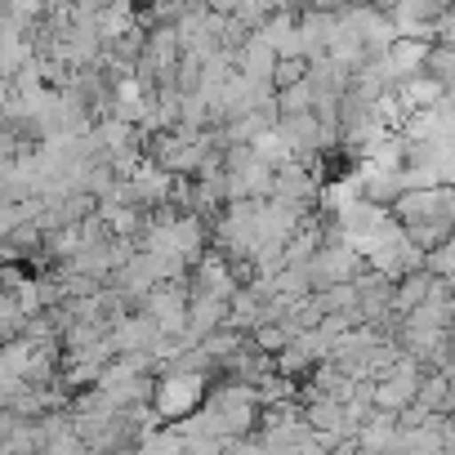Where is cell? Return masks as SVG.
I'll return each instance as SVG.
<instances>
[{
  "instance_id": "cell-1",
  "label": "cell",
  "mask_w": 455,
  "mask_h": 455,
  "mask_svg": "<svg viewBox=\"0 0 455 455\" xmlns=\"http://www.w3.org/2000/svg\"><path fill=\"white\" fill-rule=\"evenodd\" d=\"M308 81V59H282L277 63V72H273V90L282 94V90H295V85H304Z\"/></svg>"
}]
</instances>
